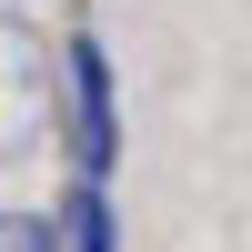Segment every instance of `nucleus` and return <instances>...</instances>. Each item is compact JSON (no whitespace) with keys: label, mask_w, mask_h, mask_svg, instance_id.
Instances as JSON below:
<instances>
[{"label":"nucleus","mask_w":252,"mask_h":252,"mask_svg":"<svg viewBox=\"0 0 252 252\" xmlns=\"http://www.w3.org/2000/svg\"><path fill=\"white\" fill-rule=\"evenodd\" d=\"M61 131H71V182H111L121 172V81H111V51L101 31H71L61 40Z\"/></svg>","instance_id":"1"},{"label":"nucleus","mask_w":252,"mask_h":252,"mask_svg":"<svg viewBox=\"0 0 252 252\" xmlns=\"http://www.w3.org/2000/svg\"><path fill=\"white\" fill-rule=\"evenodd\" d=\"M40 131H61V81H51V51L31 31L0 20V161H20Z\"/></svg>","instance_id":"2"},{"label":"nucleus","mask_w":252,"mask_h":252,"mask_svg":"<svg viewBox=\"0 0 252 252\" xmlns=\"http://www.w3.org/2000/svg\"><path fill=\"white\" fill-rule=\"evenodd\" d=\"M51 232H61V252H121V202H111V182H71V192L51 202Z\"/></svg>","instance_id":"3"},{"label":"nucleus","mask_w":252,"mask_h":252,"mask_svg":"<svg viewBox=\"0 0 252 252\" xmlns=\"http://www.w3.org/2000/svg\"><path fill=\"white\" fill-rule=\"evenodd\" d=\"M0 252H61L51 212H0Z\"/></svg>","instance_id":"4"}]
</instances>
